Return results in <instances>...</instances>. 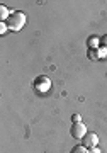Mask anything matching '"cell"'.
Instances as JSON below:
<instances>
[{"label":"cell","instance_id":"ba28073f","mask_svg":"<svg viewBox=\"0 0 107 153\" xmlns=\"http://www.w3.org/2000/svg\"><path fill=\"white\" fill-rule=\"evenodd\" d=\"M70 153H88V148H85L83 145H77V146L71 148Z\"/></svg>","mask_w":107,"mask_h":153},{"label":"cell","instance_id":"3957f363","mask_svg":"<svg viewBox=\"0 0 107 153\" xmlns=\"http://www.w3.org/2000/svg\"><path fill=\"white\" fill-rule=\"evenodd\" d=\"M49 87H51V80H49L48 76H38V78L34 80V88H36L39 94L48 92Z\"/></svg>","mask_w":107,"mask_h":153},{"label":"cell","instance_id":"7c38bea8","mask_svg":"<svg viewBox=\"0 0 107 153\" xmlns=\"http://www.w3.org/2000/svg\"><path fill=\"white\" fill-rule=\"evenodd\" d=\"M88 153H100V150H99V148H90V150H88Z\"/></svg>","mask_w":107,"mask_h":153},{"label":"cell","instance_id":"30bf717a","mask_svg":"<svg viewBox=\"0 0 107 153\" xmlns=\"http://www.w3.org/2000/svg\"><path fill=\"white\" fill-rule=\"evenodd\" d=\"M71 121H73V123H82V116L80 114H73L71 116Z\"/></svg>","mask_w":107,"mask_h":153},{"label":"cell","instance_id":"8fae6325","mask_svg":"<svg viewBox=\"0 0 107 153\" xmlns=\"http://www.w3.org/2000/svg\"><path fill=\"white\" fill-rule=\"evenodd\" d=\"M100 46H104V48L107 49V34H106V36H102V38H100Z\"/></svg>","mask_w":107,"mask_h":153},{"label":"cell","instance_id":"8992f818","mask_svg":"<svg viewBox=\"0 0 107 153\" xmlns=\"http://www.w3.org/2000/svg\"><path fill=\"white\" fill-rule=\"evenodd\" d=\"M10 14H12V12H9V9H7L4 4L0 5V21H2V22H7V19L10 17Z\"/></svg>","mask_w":107,"mask_h":153},{"label":"cell","instance_id":"5b68a950","mask_svg":"<svg viewBox=\"0 0 107 153\" xmlns=\"http://www.w3.org/2000/svg\"><path fill=\"white\" fill-rule=\"evenodd\" d=\"M87 46H88V49L100 48V39L97 38V36H90V38L87 39Z\"/></svg>","mask_w":107,"mask_h":153},{"label":"cell","instance_id":"6da1fadb","mask_svg":"<svg viewBox=\"0 0 107 153\" xmlns=\"http://www.w3.org/2000/svg\"><path fill=\"white\" fill-rule=\"evenodd\" d=\"M26 21H27V16L21 10H16L12 12L10 17L7 19V26H9V31H14V33H19L24 26H26Z\"/></svg>","mask_w":107,"mask_h":153},{"label":"cell","instance_id":"9c48e42d","mask_svg":"<svg viewBox=\"0 0 107 153\" xmlns=\"http://www.w3.org/2000/svg\"><path fill=\"white\" fill-rule=\"evenodd\" d=\"M9 31V26H7V22H0V34H5Z\"/></svg>","mask_w":107,"mask_h":153},{"label":"cell","instance_id":"277c9868","mask_svg":"<svg viewBox=\"0 0 107 153\" xmlns=\"http://www.w3.org/2000/svg\"><path fill=\"white\" fill-rule=\"evenodd\" d=\"M82 143H83V146L85 148H95L97 145H99V136H97L95 133H87L85 136H83V140H82Z\"/></svg>","mask_w":107,"mask_h":153},{"label":"cell","instance_id":"7a4b0ae2","mask_svg":"<svg viewBox=\"0 0 107 153\" xmlns=\"http://www.w3.org/2000/svg\"><path fill=\"white\" fill-rule=\"evenodd\" d=\"M87 126L83 123H73L70 128V134L75 138V140H83V136L87 134Z\"/></svg>","mask_w":107,"mask_h":153},{"label":"cell","instance_id":"52a82bcc","mask_svg":"<svg viewBox=\"0 0 107 153\" xmlns=\"http://www.w3.org/2000/svg\"><path fill=\"white\" fill-rule=\"evenodd\" d=\"M87 56H88V60H102V58H100V51H99V48H97V49H88Z\"/></svg>","mask_w":107,"mask_h":153}]
</instances>
